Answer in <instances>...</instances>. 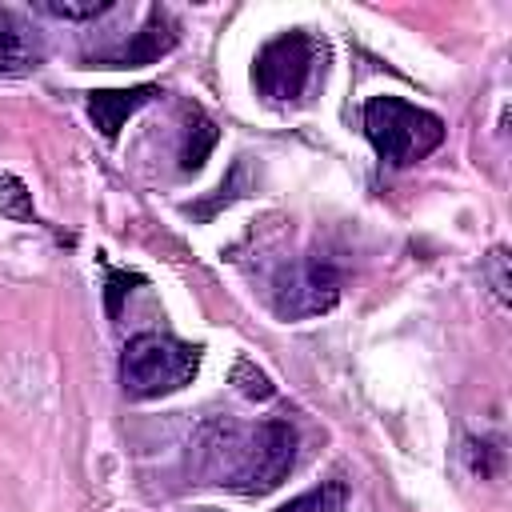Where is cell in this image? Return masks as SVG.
I'll return each mask as SVG.
<instances>
[{"label": "cell", "mask_w": 512, "mask_h": 512, "mask_svg": "<svg viewBox=\"0 0 512 512\" xmlns=\"http://www.w3.org/2000/svg\"><path fill=\"white\" fill-rule=\"evenodd\" d=\"M480 272L488 276V284H492L496 300H500V304H508V288H512V276H508V252H504V248H492Z\"/></svg>", "instance_id": "obj_14"}, {"label": "cell", "mask_w": 512, "mask_h": 512, "mask_svg": "<svg viewBox=\"0 0 512 512\" xmlns=\"http://www.w3.org/2000/svg\"><path fill=\"white\" fill-rule=\"evenodd\" d=\"M340 300V276L324 260H296L272 280V312L280 320H308Z\"/></svg>", "instance_id": "obj_5"}, {"label": "cell", "mask_w": 512, "mask_h": 512, "mask_svg": "<svg viewBox=\"0 0 512 512\" xmlns=\"http://www.w3.org/2000/svg\"><path fill=\"white\" fill-rule=\"evenodd\" d=\"M344 508H348V484L344 480H324V484L292 496L276 512H344Z\"/></svg>", "instance_id": "obj_9"}, {"label": "cell", "mask_w": 512, "mask_h": 512, "mask_svg": "<svg viewBox=\"0 0 512 512\" xmlns=\"http://www.w3.org/2000/svg\"><path fill=\"white\" fill-rule=\"evenodd\" d=\"M200 512H220V508H200Z\"/></svg>", "instance_id": "obj_17"}, {"label": "cell", "mask_w": 512, "mask_h": 512, "mask_svg": "<svg viewBox=\"0 0 512 512\" xmlns=\"http://www.w3.org/2000/svg\"><path fill=\"white\" fill-rule=\"evenodd\" d=\"M128 284H140V276L136 272H108V296H104L108 316H120V300H124Z\"/></svg>", "instance_id": "obj_16"}, {"label": "cell", "mask_w": 512, "mask_h": 512, "mask_svg": "<svg viewBox=\"0 0 512 512\" xmlns=\"http://www.w3.org/2000/svg\"><path fill=\"white\" fill-rule=\"evenodd\" d=\"M172 44H176V24L168 20L164 8H152L148 12V24L140 32H132V40H124L112 52L88 56V68H144V64L160 60Z\"/></svg>", "instance_id": "obj_6"}, {"label": "cell", "mask_w": 512, "mask_h": 512, "mask_svg": "<svg viewBox=\"0 0 512 512\" xmlns=\"http://www.w3.org/2000/svg\"><path fill=\"white\" fill-rule=\"evenodd\" d=\"M364 136L384 164L408 168L440 148L444 120L420 104L400 100V96H372L364 104Z\"/></svg>", "instance_id": "obj_1"}, {"label": "cell", "mask_w": 512, "mask_h": 512, "mask_svg": "<svg viewBox=\"0 0 512 512\" xmlns=\"http://www.w3.org/2000/svg\"><path fill=\"white\" fill-rule=\"evenodd\" d=\"M200 372V348L168 332H140L120 352V384L132 400H156L180 392Z\"/></svg>", "instance_id": "obj_2"}, {"label": "cell", "mask_w": 512, "mask_h": 512, "mask_svg": "<svg viewBox=\"0 0 512 512\" xmlns=\"http://www.w3.org/2000/svg\"><path fill=\"white\" fill-rule=\"evenodd\" d=\"M36 8L56 20H96L112 8V0H40Z\"/></svg>", "instance_id": "obj_13"}, {"label": "cell", "mask_w": 512, "mask_h": 512, "mask_svg": "<svg viewBox=\"0 0 512 512\" xmlns=\"http://www.w3.org/2000/svg\"><path fill=\"white\" fill-rule=\"evenodd\" d=\"M292 464H296V428L288 420H264L256 432H248L240 440L228 488H236L244 496L272 492L276 484L288 480Z\"/></svg>", "instance_id": "obj_3"}, {"label": "cell", "mask_w": 512, "mask_h": 512, "mask_svg": "<svg viewBox=\"0 0 512 512\" xmlns=\"http://www.w3.org/2000/svg\"><path fill=\"white\" fill-rule=\"evenodd\" d=\"M232 384H236V392L248 396V400H272V396H276V384L268 380V372L256 368L248 356H240V360L232 364Z\"/></svg>", "instance_id": "obj_11"}, {"label": "cell", "mask_w": 512, "mask_h": 512, "mask_svg": "<svg viewBox=\"0 0 512 512\" xmlns=\"http://www.w3.org/2000/svg\"><path fill=\"white\" fill-rule=\"evenodd\" d=\"M152 96H160L156 84H136V88H104V92H88V116L100 128L104 140H116V132L124 128V120L132 112H140Z\"/></svg>", "instance_id": "obj_8"}, {"label": "cell", "mask_w": 512, "mask_h": 512, "mask_svg": "<svg viewBox=\"0 0 512 512\" xmlns=\"http://www.w3.org/2000/svg\"><path fill=\"white\" fill-rule=\"evenodd\" d=\"M316 40L308 32H280L256 52L252 80L268 100H296L312 76Z\"/></svg>", "instance_id": "obj_4"}, {"label": "cell", "mask_w": 512, "mask_h": 512, "mask_svg": "<svg viewBox=\"0 0 512 512\" xmlns=\"http://www.w3.org/2000/svg\"><path fill=\"white\" fill-rule=\"evenodd\" d=\"M0 216L8 220H32V192L24 188L20 176H0Z\"/></svg>", "instance_id": "obj_12"}, {"label": "cell", "mask_w": 512, "mask_h": 512, "mask_svg": "<svg viewBox=\"0 0 512 512\" xmlns=\"http://www.w3.org/2000/svg\"><path fill=\"white\" fill-rule=\"evenodd\" d=\"M40 60H44V44L36 28L20 12L0 8V76H24L40 68Z\"/></svg>", "instance_id": "obj_7"}, {"label": "cell", "mask_w": 512, "mask_h": 512, "mask_svg": "<svg viewBox=\"0 0 512 512\" xmlns=\"http://www.w3.org/2000/svg\"><path fill=\"white\" fill-rule=\"evenodd\" d=\"M468 468H472L480 480H488V476L500 468V452H496L488 440H468Z\"/></svg>", "instance_id": "obj_15"}, {"label": "cell", "mask_w": 512, "mask_h": 512, "mask_svg": "<svg viewBox=\"0 0 512 512\" xmlns=\"http://www.w3.org/2000/svg\"><path fill=\"white\" fill-rule=\"evenodd\" d=\"M212 144H216V124L200 108H192V120H188V132H184V144H180V168L196 172L208 160Z\"/></svg>", "instance_id": "obj_10"}]
</instances>
